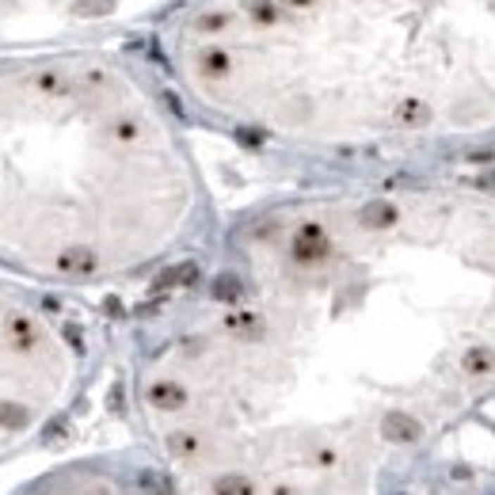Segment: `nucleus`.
<instances>
[{
	"label": "nucleus",
	"mask_w": 495,
	"mask_h": 495,
	"mask_svg": "<svg viewBox=\"0 0 495 495\" xmlns=\"http://www.w3.org/2000/svg\"><path fill=\"white\" fill-rule=\"evenodd\" d=\"M289 8H305V4H313V0H286Z\"/></svg>",
	"instance_id": "1"
}]
</instances>
